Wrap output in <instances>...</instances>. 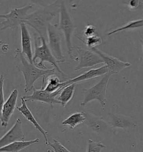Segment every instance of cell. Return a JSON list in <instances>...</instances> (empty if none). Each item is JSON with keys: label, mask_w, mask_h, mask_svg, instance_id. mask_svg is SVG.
Instances as JSON below:
<instances>
[{"label": "cell", "mask_w": 143, "mask_h": 152, "mask_svg": "<svg viewBox=\"0 0 143 152\" xmlns=\"http://www.w3.org/2000/svg\"><path fill=\"white\" fill-rule=\"evenodd\" d=\"M61 2L55 1L53 4L27 15L23 23L35 29L40 37L45 39L47 36V27L54 18L59 13Z\"/></svg>", "instance_id": "cell-1"}, {"label": "cell", "mask_w": 143, "mask_h": 152, "mask_svg": "<svg viewBox=\"0 0 143 152\" xmlns=\"http://www.w3.org/2000/svg\"><path fill=\"white\" fill-rule=\"evenodd\" d=\"M15 58L19 61L17 66L18 72H21L25 79V93L31 91L34 88V85L36 81L43 77H46L54 74L56 70L54 68L43 69L36 66L34 63H30L24 56L20 49L15 51Z\"/></svg>", "instance_id": "cell-2"}, {"label": "cell", "mask_w": 143, "mask_h": 152, "mask_svg": "<svg viewBox=\"0 0 143 152\" xmlns=\"http://www.w3.org/2000/svg\"><path fill=\"white\" fill-rule=\"evenodd\" d=\"M59 16V23L57 26L59 30L62 32L64 34L68 54L70 58L77 61V58L73 54V50L74 49V47H73L72 44V36L76 27L72 21L71 16L67 10L64 1H62L60 4Z\"/></svg>", "instance_id": "cell-3"}, {"label": "cell", "mask_w": 143, "mask_h": 152, "mask_svg": "<svg viewBox=\"0 0 143 152\" xmlns=\"http://www.w3.org/2000/svg\"><path fill=\"white\" fill-rule=\"evenodd\" d=\"M112 75L111 74L107 72L96 84L90 88L83 90L84 99L80 103L81 107H84L90 102L97 100L100 103L102 109H104L106 107L107 85Z\"/></svg>", "instance_id": "cell-4"}, {"label": "cell", "mask_w": 143, "mask_h": 152, "mask_svg": "<svg viewBox=\"0 0 143 152\" xmlns=\"http://www.w3.org/2000/svg\"><path fill=\"white\" fill-rule=\"evenodd\" d=\"M39 39L41 42V46H39L38 44V38L35 39V49L32 58L33 63L35 64L36 66L39 68L40 67L48 69V68L46 67L43 64L44 62H48L53 66L54 69L58 72V73L62 74V75H64V74L59 66L56 59L54 58L49 49L46 39L40 37Z\"/></svg>", "instance_id": "cell-5"}, {"label": "cell", "mask_w": 143, "mask_h": 152, "mask_svg": "<svg viewBox=\"0 0 143 152\" xmlns=\"http://www.w3.org/2000/svg\"><path fill=\"white\" fill-rule=\"evenodd\" d=\"M32 7L33 5L29 4L21 8L11 10L8 14H0V18L4 20L0 23V30L4 31L9 28L13 30L20 26L27 15V12Z\"/></svg>", "instance_id": "cell-6"}, {"label": "cell", "mask_w": 143, "mask_h": 152, "mask_svg": "<svg viewBox=\"0 0 143 152\" xmlns=\"http://www.w3.org/2000/svg\"><path fill=\"white\" fill-rule=\"evenodd\" d=\"M62 36V32L59 30L57 25L49 24L47 27L48 45L52 54L58 64L64 63L66 61L61 48Z\"/></svg>", "instance_id": "cell-7"}, {"label": "cell", "mask_w": 143, "mask_h": 152, "mask_svg": "<svg viewBox=\"0 0 143 152\" xmlns=\"http://www.w3.org/2000/svg\"><path fill=\"white\" fill-rule=\"evenodd\" d=\"M44 83L45 77H43L42 86L40 89H36L35 88H34L32 90V94L30 95L23 96V98L25 99V102H27L29 101H38L42 103L48 104L52 106V107H53L54 104H60V103L57 100V99L56 98V97L59 95L63 89L59 90L53 93H50L44 90Z\"/></svg>", "instance_id": "cell-8"}, {"label": "cell", "mask_w": 143, "mask_h": 152, "mask_svg": "<svg viewBox=\"0 0 143 152\" xmlns=\"http://www.w3.org/2000/svg\"><path fill=\"white\" fill-rule=\"evenodd\" d=\"M78 55L79 63L75 67V70L78 71L85 68L94 67L103 64L102 58L97 54L90 50L85 49L81 47H74Z\"/></svg>", "instance_id": "cell-9"}, {"label": "cell", "mask_w": 143, "mask_h": 152, "mask_svg": "<svg viewBox=\"0 0 143 152\" xmlns=\"http://www.w3.org/2000/svg\"><path fill=\"white\" fill-rule=\"evenodd\" d=\"M91 50L97 54L102 58L103 63H105V65L107 66L108 72L111 74L112 75L118 74L126 68L131 66L130 63L121 61L119 59L109 55L97 48H94Z\"/></svg>", "instance_id": "cell-10"}, {"label": "cell", "mask_w": 143, "mask_h": 152, "mask_svg": "<svg viewBox=\"0 0 143 152\" xmlns=\"http://www.w3.org/2000/svg\"><path fill=\"white\" fill-rule=\"evenodd\" d=\"M86 121L84 124L91 131L97 133H105L112 132V128L108 123L102 118L99 117L89 112H85Z\"/></svg>", "instance_id": "cell-11"}, {"label": "cell", "mask_w": 143, "mask_h": 152, "mask_svg": "<svg viewBox=\"0 0 143 152\" xmlns=\"http://www.w3.org/2000/svg\"><path fill=\"white\" fill-rule=\"evenodd\" d=\"M24 140L25 135L22 130L21 121L20 119H17L12 128L0 138V148L11 143L24 141Z\"/></svg>", "instance_id": "cell-12"}, {"label": "cell", "mask_w": 143, "mask_h": 152, "mask_svg": "<svg viewBox=\"0 0 143 152\" xmlns=\"http://www.w3.org/2000/svg\"><path fill=\"white\" fill-rule=\"evenodd\" d=\"M18 95V90H13L7 100L4 102L2 110L1 118L0 119L1 125L4 128H7L10 118L15 111L17 103Z\"/></svg>", "instance_id": "cell-13"}, {"label": "cell", "mask_w": 143, "mask_h": 152, "mask_svg": "<svg viewBox=\"0 0 143 152\" xmlns=\"http://www.w3.org/2000/svg\"><path fill=\"white\" fill-rule=\"evenodd\" d=\"M20 100H21V106L16 107L17 109L20 112V113L24 116V118L27 119V121H29L31 124L34 126L36 129L39 131L40 133L43 135V136L44 138L45 143L46 145H48V144L49 143L48 137H47V135L48 134V132L46 130H45L38 123L35 117L32 115L31 111L27 107L26 102L25 99L23 98V97L20 98Z\"/></svg>", "instance_id": "cell-14"}, {"label": "cell", "mask_w": 143, "mask_h": 152, "mask_svg": "<svg viewBox=\"0 0 143 152\" xmlns=\"http://www.w3.org/2000/svg\"><path fill=\"white\" fill-rule=\"evenodd\" d=\"M111 121L108 123L112 129L121 128L123 129H133L136 127L137 124L132 117L121 114H110Z\"/></svg>", "instance_id": "cell-15"}, {"label": "cell", "mask_w": 143, "mask_h": 152, "mask_svg": "<svg viewBox=\"0 0 143 152\" xmlns=\"http://www.w3.org/2000/svg\"><path fill=\"white\" fill-rule=\"evenodd\" d=\"M21 39V48L22 53L27 56L28 61L30 63H33L32 58L33 54L32 51L31 36L27 28V25L22 23L20 26Z\"/></svg>", "instance_id": "cell-16"}, {"label": "cell", "mask_w": 143, "mask_h": 152, "mask_svg": "<svg viewBox=\"0 0 143 152\" xmlns=\"http://www.w3.org/2000/svg\"><path fill=\"white\" fill-rule=\"evenodd\" d=\"M108 72V70L106 65H103L101 67L97 69H91L88 72H85L80 76H77L76 77L69 79L67 81L68 84H76L77 83L88 80L97 77L98 76H103L106 74Z\"/></svg>", "instance_id": "cell-17"}, {"label": "cell", "mask_w": 143, "mask_h": 152, "mask_svg": "<svg viewBox=\"0 0 143 152\" xmlns=\"http://www.w3.org/2000/svg\"><path fill=\"white\" fill-rule=\"evenodd\" d=\"M45 78H47V79L45 87L44 86V90L50 93H55L62 89L66 85H68L67 81L62 82L58 76H55L54 74L46 76Z\"/></svg>", "instance_id": "cell-18"}, {"label": "cell", "mask_w": 143, "mask_h": 152, "mask_svg": "<svg viewBox=\"0 0 143 152\" xmlns=\"http://www.w3.org/2000/svg\"><path fill=\"white\" fill-rule=\"evenodd\" d=\"M76 88V84H68L63 88L57 98L63 107H66L74 97Z\"/></svg>", "instance_id": "cell-19"}, {"label": "cell", "mask_w": 143, "mask_h": 152, "mask_svg": "<svg viewBox=\"0 0 143 152\" xmlns=\"http://www.w3.org/2000/svg\"><path fill=\"white\" fill-rule=\"evenodd\" d=\"M38 138L29 141H18L11 143L7 145L0 148V152H19L31 145L38 143Z\"/></svg>", "instance_id": "cell-20"}, {"label": "cell", "mask_w": 143, "mask_h": 152, "mask_svg": "<svg viewBox=\"0 0 143 152\" xmlns=\"http://www.w3.org/2000/svg\"><path fill=\"white\" fill-rule=\"evenodd\" d=\"M85 121L86 115L85 112H76L63 121L62 124L69 126L71 129H73L77 126L84 123Z\"/></svg>", "instance_id": "cell-21"}, {"label": "cell", "mask_w": 143, "mask_h": 152, "mask_svg": "<svg viewBox=\"0 0 143 152\" xmlns=\"http://www.w3.org/2000/svg\"><path fill=\"white\" fill-rule=\"evenodd\" d=\"M143 27V19H139L137 20H134L130 21L129 23H127L122 27H119L118 28H116V30L109 32L108 33V36H110L114 34H116L119 32L122 31L126 30L129 29H133V28H139Z\"/></svg>", "instance_id": "cell-22"}, {"label": "cell", "mask_w": 143, "mask_h": 152, "mask_svg": "<svg viewBox=\"0 0 143 152\" xmlns=\"http://www.w3.org/2000/svg\"><path fill=\"white\" fill-rule=\"evenodd\" d=\"M80 40L82 41L87 47H88L91 49H94V48H96L97 46H99L102 44V39L99 36H97V35L94 36H91L89 37L86 38V40L84 41L80 38H79Z\"/></svg>", "instance_id": "cell-23"}, {"label": "cell", "mask_w": 143, "mask_h": 152, "mask_svg": "<svg viewBox=\"0 0 143 152\" xmlns=\"http://www.w3.org/2000/svg\"><path fill=\"white\" fill-rule=\"evenodd\" d=\"M105 148H106L105 145L100 142H96L91 139L88 140L87 152H101Z\"/></svg>", "instance_id": "cell-24"}, {"label": "cell", "mask_w": 143, "mask_h": 152, "mask_svg": "<svg viewBox=\"0 0 143 152\" xmlns=\"http://www.w3.org/2000/svg\"><path fill=\"white\" fill-rule=\"evenodd\" d=\"M48 145H49L53 149L54 152H73L69 151L58 140L55 139H53V143L49 142Z\"/></svg>", "instance_id": "cell-25"}, {"label": "cell", "mask_w": 143, "mask_h": 152, "mask_svg": "<svg viewBox=\"0 0 143 152\" xmlns=\"http://www.w3.org/2000/svg\"><path fill=\"white\" fill-rule=\"evenodd\" d=\"M4 78L3 75L0 76V119L1 118L2 110L4 105Z\"/></svg>", "instance_id": "cell-26"}, {"label": "cell", "mask_w": 143, "mask_h": 152, "mask_svg": "<svg viewBox=\"0 0 143 152\" xmlns=\"http://www.w3.org/2000/svg\"><path fill=\"white\" fill-rule=\"evenodd\" d=\"M84 35L87 38L96 35V29L94 26L88 25L86 26L84 30Z\"/></svg>", "instance_id": "cell-27"}, {"label": "cell", "mask_w": 143, "mask_h": 152, "mask_svg": "<svg viewBox=\"0 0 143 152\" xmlns=\"http://www.w3.org/2000/svg\"><path fill=\"white\" fill-rule=\"evenodd\" d=\"M139 5H140L139 1L133 0V1H130L129 3V7L131 10H135L138 7Z\"/></svg>", "instance_id": "cell-28"}, {"label": "cell", "mask_w": 143, "mask_h": 152, "mask_svg": "<svg viewBox=\"0 0 143 152\" xmlns=\"http://www.w3.org/2000/svg\"><path fill=\"white\" fill-rule=\"evenodd\" d=\"M140 42H142V45H143V40L142 39V38H140Z\"/></svg>", "instance_id": "cell-29"}, {"label": "cell", "mask_w": 143, "mask_h": 152, "mask_svg": "<svg viewBox=\"0 0 143 152\" xmlns=\"http://www.w3.org/2000/svg\"><path fill=\"white\" fill-rule=\"evenodd\" d=\"M3 44H4V42H2V41L0 40V45H2Z\"/></svg>", "instance_id": "cell-30"}, {"label": "cell", "mask_w": 143, "mask_h": 152, "mask_svg": "<svg viewBox=\"0 0 143 152\" xmlns=\"http://www.w3.org/2000/svg\"></svg>", "instance_id": "cell-31"}]
</instances>
